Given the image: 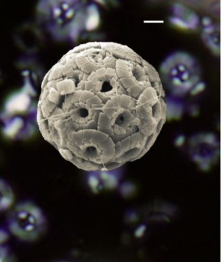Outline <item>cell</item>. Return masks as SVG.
Instances as JSON below:
<instances>
[{
    "label": "cell",
    "mask_w": 221,
    "mask_h": 262,
    "mask_svg": "<svg viewBox=\"0 0 221 262\" xmlns=\"http://www.w3.org/2000/svg\"><path fill=\"white\" fill-rule=\"evenodd\" d=\"M145 226H141V227H139L138 228V230H136V234L137 236L138 237H141V235L143 234L144 232H145Z\"/></svg>",
    "instance_id": "277c9868"
},
{
    "label": "cell",
    "mask_w": 221,
    "mask_h": 262,
    "mask_svg": "<svg viewBox=\"0 0 221 262\" xmlns=\"http://www.w3.org/2000/svg\"><path fill=\"white\" fill-rule=\"evenodd\" d=\"M6 248L0 246V262H7L6 257H7V252Z\"/></svg>",
    "instance_id": "3957f363"
},
{
    "label": "cell",
    "mask_w": 221,
    "mask_h": 262,
    "mask_svg": "<svg viewBox=\"0 0 221 262\" xmlns=\"http://www.w3.org/2000/svg\"><path fill=\"white\" fill-rule=\"evenodd\" d=\"M45 220L42 211L29 203L19 204L10 214L9 227L16 236L33 240L44 230Z\"/></svg>",
    "instance_id": "6da1fadb"
},
{
    "label": "cell",
    "mask_w": 221,
    "mask_h": 262,
    "mask_svg": "<svg viewBox=\"0 0 221 262\" xmlns=\"http://www.w3.org/2000/svg\"><path fill=\"white\" fill-rule=\"evenodd\" d=\"M13 193L10 186L0 179V212L10 207L13 203Z\"/></svg>",
    "instance_id": "7a4b0ae2"
}]
</instances>
